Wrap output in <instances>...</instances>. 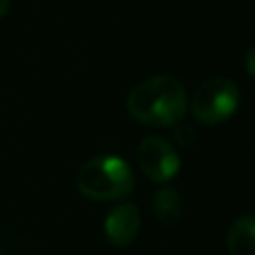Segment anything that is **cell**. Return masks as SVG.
Wrapping results in <instances>:
<instances>
[{
	"mask_svg": "<svg viewBox=\"0 0 255 255\" xmlns=\"http://www.w3.org/2000/svg\"><path fill=\"white\" fill-rule=\"evenodd\" d=\"M187 92L175 76L159 74L139 82L128 96L129 116L151 128H169L183 120L187 112Z\"/></svg>",
	"mask_w": 255,
	"mask_h": 255,
	"instance_id": "1",
	"label": "cell"
},
{
	"mask_svg": "<svg viewBox=\"0 0 255 255\" xmlns=\"http://www.w3.org/2000/svg\"><path fill=\"white\" fill-rule=\"evenodd\" d=\"M135 183L129 163L118 155H98L80 165L76 187L94 201H114L131 193Z\"/></svg>",
	"mask_w": 255,
	"mask_h": 255,
	"instance_id": "2",
	"label": "cell"
},
{
	"mask_svg": "<svg viewBox=\"0 0 255 255\" xmlns=\"http://www.w3.org/2000/svg\"><path fill=\"white\" fill-rule=\"evenodd\" d=\"M239 106V88L229 78H209L201 82L187 108H191V114L197 122L207 126H217L225 120H229Z\"/></svg>",
	"mask_w": 255,
	"mask_h": 255,
	"instance_id": "3",
	"label": "cell"
},
{
	"mask_svg": "<svg viewBox=\"0 0 255 255\" xmlns=\"http://www.w3.org/2000/svg\"><path fill=\"white\" fill-rule=\"evenodd\" d=\"M137 163L141 171L157 183H165L173 179L179 171V155L177 149L163 137L149 135L139 141L137 147Z\"/></svg>",
	"mask_w": 255,
	"mask_h": 255,
	"instance_id": "4",
	"label": "cell"
},
{
	"mask_svg": "<svg viewBox=\"0 0 255 255\" xmlns=\"http://www.w3.org/2000/svg\"><path fill=\"white\" fill-rule=\"evenodd\" d=\"M139 225H141L139 209L135 207V203L126 201V203L116 205L106 215L104 231H106V237H108L110 243H114L118 247H124V245H129L137 237Z\"/></svg>",
	"mask_w": 255,
	"mask_h": 255,
	"instance_id": "5",
	"label": "cell"
},
{
	"mask_svg": "<svg viewBox=\"0 0 255 255\" xmlns=\"http://www.w3.org/2000/svg\"><path fill=\"white\" fill-rule=\"evenodd\" d=\"M229 255H255V217L241 215L233 219L227 231Z\"/></svg>",
	"mask_w": 255,
	"mask_h": 255,
	"instance_id": "6",
	"label": "cell"
},
{
	"mask_svg": "<svg viewBox=\"0 0 255 255\" xmlns=\"http://www.w3.org/2000/svg\"><path fill=\"white\" fill-rule=\"evenodd\" d=\"M181 211H183V201L173 187H163L153 195V213L163 225L177 223Z\"/></svg>",
	"mask_w": 255,
	"mask_h": 255,
	"instance_id": "7",
	"label": "cell"
},
{
	"mask_svg": "<svg viewBox=\"0 0 255 255\" xmlns=\"http://www.w3.org/2000/svg\"><path fill=\"white\" fill-rule=\"evenodd\" d=\"M0 255H38V253L26 239L14 233H0Z\"/></svg>",
	"mask_w": 255,
	"mask_h": 255,
	"instance_id": "8",
	"label": "cell"
},
{
	"mask_svg": "<svg viewBox=\"0 0 255 255\" xmlns=\"http://www.w3.org/2000/svg\"><path fill=\"white\" fill-rule=\"evenodd\" d=\"M173 137H175V141L179 143V145H183V147H187V145H191L193 143V139H195V133H193V129L187 126V124H175V129H173Z\"/></svg>",
	"mask_w": 255,
	"mask_h": 255,
	"instance_id": "9",
	"label": "cell"
},
{
	"mask_svg": "<svg viewBox=\"0 0 255 255\" xmlns=\"http://www.w3.org/2000/svg\"><path fill=\"white\" fill-rule=\"evenodd\" d=\"M245 70H247L249 76L255 78V46L249 48L247 54H245Z\"/></svg>",
	"mask_w": 255,
	"mask_h": 255,
	"instance_id": "10",
	"label": "cell"
},
{
	"mask_svg": "<svg viewBox=\"0 0 255 255\" xmlns=\"http://www.w3.org/2000/svg\"><path fill=\"white\" fill-rule=\"evenodd\" d=\"M8 8H10V0H0V20L6 16Z\"/></svg>",
	"mask_w": 255,
	"mask_h": 255,
	"instance_id": "11",
	"label": "cell"
}]
</instances>
